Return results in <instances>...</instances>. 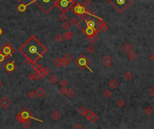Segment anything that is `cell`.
<instances>
[{
    "mask_svg": "<svg viewBox=\"0 0 154 129\" xmlns=\"http://www.w3.org/2000/svg\"><path fill=\"white\" fill-rule=\"evenodd\" d=\"M19 51L26 58L30 59L32 63L43 56L47 51V48L37 39L35 36H31L20 48Z\"/></svg>",
    "mask_w": 154,
    "mask_h": 129,
    "instance_id": "obj_1",
    "label": "cell"
},
{
    "mask_svg": "<svg viewBox=\"0 0 154 129\" xmlns=\"http://www.w3.org/2000/svg\"><path fill=\"white\" fill-rule=\"evenodd\" d=\"M134 0H108V3L119 13H122L126 8L133 3Z\"/></svg>",
    "mask_w": 154,
    "mask_h": 129,
    "instance_id": "obj_2",
    "label": "cell"
},
{
    "mask_svg": "<svg viewBox=\"0 0 154 129\" xmlns=\"http://www.w3.org/2000/svg\"><path fill=\"white\" fill-rule=\"evenodd\" d=\"M35 4L45 13H49L56 6L57 0H33Z\"/></svg>",
    "mask_w": 154,
    "mask_h": 129,
    "instance_id": "obj_3",
    "label": "cell"
},
{
    "mask_svg": "<svg viewBox=\"0 0 154 129\" xmlns=\"http://www.w3.org/2000/svg\"><path fill=\"white\" fill-rule=\"evenodd\" d=\"M71 10L75 15L80 18L81 21H84V19L87 15H89V11L86 10V6H85L84 4H80V3H77L76 4H74Z\"/></svg>",
    "mask_w": 154,
    "mask_h": 129,
    "instance_id": "obj_4",
    "label": "cell"
},
{
    "mask_svg": "<svg viewBox=\"0 0 154 129\" xmlns=\"http://www.w3.org/2000/svg\"><path fill=\"white\" fill-rule=\"evenodd\" d=\"M75 63H76V65H77V67H79L80 69H88L91 73H93V70L91 69L90 67H89V65H90V59L86 57L85 54H81V55H79L77 58L75 60Z\"/></svg>",
    "mask_w": 154,
    "mask_h": 129,
    "instance_id": "obj_5",
    "label": "cell"
},
{
    "mask_svg": "<svg viewBox=\"0 0 154 129\" xmlns=\"http://www.w3.org/2000/svg\"><path fill=\"white\" fill-rule=\"evenodd\" d=\"M74 4L75 3L72 0H57L56 7H58L63 13H66L69 9L72 8Z\"/></svg>",
    "mask_w": 154,
    "mask_h": 129,
    "instance_id": "obj_6",
    "label": "cell"
},
{
    "mask_svg": "<svg viewBox=\"0 0 154 129\" xmlns=\"http://www.w3.org/2000/svg\"><path fill=\"white\" fill-rule=\"evenodd\" d=\"M1 50L3 51V53L5 54L6 57H11L14 53V49L11 47V45L9 43H5Z\"/></svg>",
    "mask_w": 154,
    "mask_h": 129,
    "instance_id": "obj_7",
    "label": "cell"
},
{
    "mask_svg": "<svg viewBox=\"0 0 154 129\" xmlns=\"http://www.w3.org/2000/svg\"><path fill=\"white\" fill-rule=\"evenodd\" d=\"M4 68H5V70L7 73H13V72L15 70V68H16V65H15V63H14V60H10L8 62L5 64V66H4Z\"/></svg>",
    "mask_w": 154,
    "mask_h": 129,
    "instance_id": "obj_8",
    "label": "cell"
},
{
    "mask_svg": "<svg viewBox=\"0 0 154 129\" xmlns=\"http://www.w3.org/2000/svg\"><path fill=\"white\" fill-rule=\"evenodd\" d=\"M81 30L86 36L97 34V33L100 31L99 28H91V27H86V29H81Z\"/></svg>",
    "mask_w": 154,
    "mask_h": 129,
    "instance_id": "obj_9",
    "label": "cell"
},
{
    "mask_svg": "<svg viewBox=\"0 0 154 129\" xmlns=\"http://www.w3.org/2000/svg\"><path fill=\"white\" fill-rule=\"evenodd\" d=\"M10 105H11V101H10V100L7 97H4L3 99L0 100V106H1V108L3 109L8 108Z\"/></svg>",
    "mask_w": 154,
    "mask_h": 129,
    "instance_id": "obj_10",
    "label": "cell"
},
{
    "mask_svg": "<svg viewBox=\"0 0 154 129\" xmlns=\"http://www.w3.org/2000/svg\"><path fill=\"white\" fill-rule=\"evenodd\" d=\"M84 22H85V24L86 25V27H91V28H96L95 27V21L91 17V16H86L85 19H84Z\"/></svg>",
    "mask_w": 154,
    "mask_h": 129,
    "instance_id": "obj_11",
    "label": "cell"
},
{
    "mask_svg": "<svg viewBox=\"0 0 154 129\" xmlns=\"http://www.w3.org/2000/svg\"><path fill=\"white\" fill-rule=\"evenodd\" d=\"M78 112L84 117H86V118H88L89 116H90V114L92 113V111L89 110L88 108H86L85 106H80V107L78 108Z\"/></svg>",
    "mask_w": 154,
    "mask_h": 129,
    "instance_id": "obj_12",
    "label": "cell"
},
{
    "mask_svg": "<svg viewBox=\"0 0 154 129\" xmlns=\"http://www.w3.org/2000/svg\"><path fill=\"white\" fill-rule=\"evenodd\" d=\"M102 63H103L106 67H112L113 64V59L111 58L110 56H105V57L102 59Z\"/></svg>",
    "mask_w": 154,
    "mask_h": 129,
    "instance_id": "obj_13",
    "label": "cell"
},
{
    "mask_svg": "<svg viewBox=\"0 0 154 129\" xmlns=\"http://www.w3.org/2000/svg\"><path fill=\"white\" fill-rule=\"evenodd\" d=\"M20 114H21V116L23 117V119H27V118H30V117H31V118H34V117H32V113L29 112V110H28L26 108H23V109L20 112Z\"/></svg>",
    "mask_w": 154,
    "mask_h": 129,
    "instance_id": "obj_14",
    "label": "cell"
},
{
    "mask_svg": "<svg viewBox=\"0 0 154 129\" xmlns=\"http://www.w3.org/2000/svg\"><path fill=\"white\" fill-rule=\"evenodd\" d=\"M50 72H51V70H50V67H42L41 71V72H39V73L41 74V77H42V78H45L46 76H48L49 75H50Z\"/></svg>",
    "mask_w": 154,
    "mask_h": 129,
    "instance_id": "obj_15",
    "label": "cell"
},
{
    "mask_svg": "<svg viewBox=\"0 0 154 129\" xmlns=\"http://www.w3.org/2000/svg\"><path fill=\"white\" fill-rule=\"evenodd\" d=\"M36 94L39 98H43L46 95V91L42 87H39L36 91Z\"/></svg>",
    "mask_w": 154,
    "mask_h": 129,
    "instance_id": "obj_16",
    "label": "cell"
},
{
    "mask_svg": "<svg viewBox=\"0 0 154 129\" xmlns=\"http://www.w3.org/2000/svg\"><path fill=\"white\" fill-rule=\"evenodd\" d=\"M50 117H51V118L53 120H59V118H60V117H61V114L58 110H54V111L50 114Z\"/></svg>",
    "mask_w": 154,
    "mask_h": 129,
    "instance_id": "obj_17",
    "label": "cell"
},
{
    "mask_svg": "<svg viewBox=\"0 0 154 129\" xmlns=\"http://www.w3.org/2000/svg\"><path fill=\"white\" fill-rule=\"evenodd\" d=\"M118 85H119V83H118L115 79H112V80H110V82L108 83V86L111 88V89H115Z\"/></svg>",
    "mask_w": 154,
    "mask_h": 129,
    "instance_id": "obj_18",
    "label": "cell"
},
{
    "mask_svg": "<svg viewBox=\"0 0 154 129\" xmlns=\"http://www.w3.org/2000/svg\"><path fill=\"white\" fill-rule=\"evenodd\" d=\"M86 40H88V42H90L91 44H94V43H95V41H97V40H98V38H97V36H96V34H94V35L87 36V38H86Z\"/></svg>",
    "mask_w": 154,
    "mask_h": 129,
    "instance_id": "obj_19",
    "label": "cell"
},
{
    "mask_svg": "<svg viewBox=\"0 0 154 129\" xmlns=\"http://www.w3.org/2000/svg\"><path fill=\"white\" fill-rule=\"evenodd\" d=\"M31 67H32V69L34 70L35 72H41V69H42V67H41V65H39V64H37L36 62H33L31 65Z\"/></svg>",
    "mask_w": 154,
    "mask_h": 129,
    "instance_id": "obj_20",
    "label": "cell"
},
{
    "mask_svg": "<svg viewBox=\"0 0 154 129\" xmlns=\"http://www.w3.org/2000/svg\"><path fill=\"white\" fill-rule=\"evenodd\" d=\"M21 124H22V125H23L24 128H29L32 125V122H31V120L29 118H27V119H23L21 122Z\"/></svg>",
    "mask_w": 154,
    "mask_h": 129,
    "instance_id": "obj_21",
    "label": "cell"
},
{
    "mask_svg": "<svg viewBox=\"0 0 154 129\" xmlns=\"http://www.w3.org/2000/svg\"><path fill=\"white\" fill-rule=\"evenodd\" d=\"M68 22H70V24L71 25H78L79 24V22H81L82 21L79 19V20H77V18H75V17H70L69 18V20H68Z\"/></svg>",
    "mask_w": 154,
    "mask_h": 129,
    "instance_id": "obj_22",
    "label": "cell"
},
{
    "mask_svg": "<svg viewBox=\"0 0 154 129\" xmlns=\"http://www.w3.org/2000/svg\"><path fill=\"white\" fill-rule=\"evenodd\" d=\"M89 121H91V122H93V123H95L96 121L98 120V116L95 114V113H94V112H92L90 114V116H89V117L87 118Z\"/></svg>",
    "mask_w": 154,
    "mask_h": 129,
    "instance_id": "obj_23",
    "label": "cell"
},
{
    "mask_svg": "<svg viewBox=\"0 0 154 129\" xmlns=\"http://www.w3.org/2000/svg\"><path fill=\"white\" fill-rule=\"evenodd\" d=\"M28 79L31 81H38L40 80V77L37 75L36 73H32V74H30L28 75Z\"/></svg>",
    "mask_w": 154,
    "mask_h": 129,
    "instance_id": "obj_24",
    "label": "cell"
},
{
    "mask_svg": "<svg viewBox=\"0 0 154 129\" xmlns=\"http://www.w3.org/2000/svg\"><path fill=\"white\" fill-rule=\"evenodd\" d=\"M137 54L134 52V51H130L129 53H128V58H129V60H131V61H133V60H135L136 58H137Z\"/></svg>",
    "mask_w": 154,
    "mask_h": 129,
    "instance_id": "obj_25",
    "label": "cell"
},
{
    "mask_svg": "<svg viewBox=\"0 0 154 129\" xmlns=\"http://www.w3.org/2000/svg\"><path fill=\"white\" fill-rule=\"evenodd\" d=\"M122 50L125 52V53H129L130 51H131V46L129 43H125V44L122 46Z\"/></svg>",
    "mask_w": 154,
    "mask_h": 129,
    "instance_id": "obj_26",
    "label": "cell"
},
{
    "mask_svg": "<svg viewBox=\"0 0 154 129\" xmlns=\"http://www.w3.org/2000/svg\"><path fill=\"white\" fill-rule=\"evenodd\" d=\"M48 81H49V83H51V84H55V83L58 82V78H57V76L55 75H50V77H49Z\"/></svg>",
    "mask_w": 154,
    "mask_h": 129,
    "instance_id": "obj_27",
    "label": "cell"
},
{
    "mask_svg": "<svg viewBox=\"0 0 154 129\" xmlns=\"http://www.w3.org/2000/svg\"><path fill=\"white\" fill-rule=\"evenodd\" d=\"M75 94H76V92H75V91H74L73 89H71V88H68V89H67L66 95H67V97H68V98H72Z\"/></svg>",
    "mask_w": 154,
    "mask_h": 129,
    "instance_id": "obj_28",
    "label": "cell"
},
{
    "mask_svg": "<svg viewBox=\"0 0 154 129\" xmlns=\"http://www.w3.org/2000/svg\"><path fill=\"white\" fill-rule=\"evenodd\" d=\"M28 6V4H20L18 5V11L19 12H21V13H23V12H25V10H26V8H27Z\"/></svg>",
    "mask_w": 154,
    "mask_h": 129,
    "instance_id": "obj_29",
    "label": "cell"
},
{
    "mask_svg": "<svg viewBox=\"0 0 154 129\" xmlns=\"http://www.w3.org/2000/svg\"><path fill=\"white\" fill-rule=\"evenodd\" d=\"M144 113L148 116H150L152 113H153V108L150 107V106H147L144 108Z\"/></svg>",
    "mask_w": 154,
    "mask_h": 129,
    "instance_id": "obj_30",
    "label": "cell"
},
{
    "mask_svg": "<svg viewBox=\"0 0 154 129\" xmlns=\"http://www.w3.org/2000/svg\"><path fill=\"white\" fill-rule=\"evenodd\" d=\"M63 37H64V40H71L72 39V37H73V34H72V32L71 31H67L65 34L63 35Z\"/></svg>",
    "mask_w": 154,
    "mask_h": 129,
    "instance_id": "obj_31",
    "label": "cell"
},
{
    "mask_svg": "<svg viewBox=\"0 0 154 129\" xmlns=\"http://www.w3.org/2000/svg\"><path fill=\"white\" fill-rule=\"evenodd\" d=\"M53 66H54L55 67H61V58H55L54 61H53Z\"/></svg>",
    "mask_w": 154,
    "mask_h": 129,
    "instance_id": "obj_32",
    "label": "cell"
},
{
    "mask_svg": "<svg viewBox=\"0 0 154 129\" xmlns=\"http://www.w3.org/2000/svg\"><path fill=\"white\" fill-rule=\"evenodd\" d=\"M37 94H36V92H34L33 90H30V91H28V92H27V96L29 97V98H31V99H33L35 96H36Z\"/></svg>",
    "mask_w": 154,
    "mask_h": 129,
    "instance_id": "obj_33",
    "label": "cell"
},
{
    "mask_svg": "<svg viewBox=\"0 0 154 129\" xmlns=\"http://www.w3.org/2000/svg\"><path fill=\"white\" fill-rule=\"evenodd\" d=\"M125 101H124V100H122V99H119L117 100V106L120 108H122L125 106Z\"/></svg>",
    "mask_w": 154,
    "mask_h": 129,
    "instance_id": "obj_34",
    "label": "cell"
},
{
    "mask_svg": "<svg viewBox=\"0 0 154 129\" xmlns=\"http://www.w3.org/2000/svg\"><path fill=\"white\" fill-rule=\"evenodd\" d=\"M124 78L126 79V80H131L133 78V75L131 74V72H126L125 74H124Z\"/></svg>",
    "mask_w": 154,
    "mask_h": 129,
    "instance_id": "obj_35",
    "label": "cell"
},
{
    "mask_svg": "<svg viewBox=\"0 0 154 129\" xmlns=\"http://www.w3.org/2000/svg\"><path fill=\"white\" fill-rule=\"evenodd\" d=\"M99 30H100V31H102V32H106V31L109 30V26L106 24V23H104L103 26L100 27Z\"/></svg>",
    "mask_w": 154,
    "mask_h": 129,
    "instance_id": "obj_36",
    "label": "cell"
},
{
    "mask_svg": "<svg viewBox=\"0 0 154 129\" xmlns=\"http://www.w3.org/2000/svg\"><path fill=\"white\" fill-rule=\"evenodd\" d=\"M103 94H104V96L105 98H110L111 95H112V92H111L110 90H105L104 92H103Z\"/></svg>",
    "mask_w": 154,
    "mask_h": 129,
    "instance_id": "obj_37",
    "label": "cell"
},
{
    "mask_svg": "<svg viewBox=\"0 0 154 129\" xmlns=\"http://www.w3.org/2000/svg\"><path fill=\"white\" fill-rule=\"evenodd\" d=\"M6 58H7V57L5 56V54L3 53V51H2V50H0V63L4 62V61H5V59Z\"/></svg>",
    "mask_w": 154,
    "mask_h": 129,
    "instance_id": "obj_38",
    "label": "cell"
},
{
    "mask_svg": "<svg viewBox=\"0 0 154 129\" xmlns=\"http://www.w3.org/2000/svg\"><path fill=\"white\" fill-rule=\"evenodd\" d=\"M63 58L66 60V61H68V63H70L72 61V57L70 56V55H68V54H66V55H64Z\"/></svg>",
    "mask_w": 154,
    "mask_h": 129,
    "instance_id": "obj_39",
    "label": "cell"
},
{
    "mask_svg": "<svg viewBox=\"0 0 154 129\" xmlns=\"http://www.w3.org/2000/svg\"><path fill=\"white\" fill-rule=\"evenodd\" d=\"M70 22H63L62 23V28H63L64 30H68L69 29V27H70Z\"/></svg>",
    "mask_w": 154,
    "mask_h": 129,
    "instance_id": "obj_40",
    "label": "cell"
},
{
    "mask_svg": "<svg viewBox=\"0 0 154 129\" xmlns=\"http://www.w3.org/2000/svg\"><path fill=\"white\" fill-rule=\"evenodd\" d=\"M64 39V37L61 34H58V35L55 37V40L56 41H58V42H60V41H62V40Z\"/></svg>",
    "mask_w": 154,
    "mask_h": 129,
    "instance_id": "obj_41",
    "label": "cell"
},
{
    "mask_svg": "<svg viewBox=\"0 0 154 129\" xmlns=\"http://www.w3.org/2000/svg\"><path fill=\"white\" fill-rule=\"evenodd\" d=\"M68 84V83L67 80L62 79V80L60 81V86H61V87H67V85Z\"/></svg>",
    "mask_w": 154,
    "mask_h": 129,
    "instance_id": "obj_42",
    "label": "cell"
},
{
    "mask_svg": "<svg viewBox=\"0 0 154 129\" xmlns=\"http://www.w3.org/2000/svg\"><path fill=\"white\" fill-rule=\"evenodd\" d=\"M86 50H87V52H88V53L92 54V53H94V52H95V48H94L93 46H89V47H87Z\"/></svg>",
    "mask_w": 154,
    "mask_h": 129,
    "instance_id": "obj_43",
    "label": "cell"
},
{
    "mask_svg": "<svg viewBox=\"0 0 154 129\" xmlns=\"http://www.w3.org/2000/svg\"><path fill=\"white\" fill-rule=\"evenodd\" d=\"M91 4H92V1L91 0H84L83 1V4L85 6H86V7H88L89 5H91Z\"/></svg>",
    "mask_w": 154,
    "mask_h": 129,
    "instance_id": "obj_44",
    "label": "cell"
},
{
    "mask_svg": "<svg viewBox=\"0 0 154 129\" xmlns=\"http://www.w3.org/2000/svg\"><path fill=\"white\" fill-rule=\"evenodd\" d=\"M15 119L18 121V122H20V123H21V122H22V121L23 120V117L21 116V114H20V113H18V114H17V115L15 116Z\"/></svg>",
    "mask_w": 154,
    "mask_h": 129,
    "instance_id": "obj_45",
    "label": "cell"
},
{
    "mask_svg": "<svg viewBox=\"0 0 154 129\" xmlns=\"http://www.w3.org/2000/svg\"><path fill=\"white\" fill-rule=\"evenodd\" d=\"M66 92H67V89H66V87H61L60 89H59V93L62 94V95H66Z\"/></svg>",
    "mask_w": 154,
    "mask_h": 129,
    "instance_id": "obj_46",
    "label": "cell"
},
{
    "mask_svg": "<svg viewBox=\"0 0 154 129\" xmlns=\"http://www.w3.org/2000/svg\"><path fill=\"white\" fill-rule=\"evenodd\" d=\"M66 19H67V15H66L65 13H62V14L59 15V20H60V21L64 22V21H66Z\"/></svg>",
    "mask_w": 154,
    "mask_h": 129,
    "instance_id": "obj_47",
    "label": "cell"
},
{
    "mask_svg": "<svg viewBox=\"0 0 154 129\" xmlns=\"http://www.w3.org/2000/svg\"><path fill=\"white\" fill-rule=\"evenodd\" d=\"M68 61H66L63 58H61V67H67V66H68Z\"/></svg>",
    "mask_w": 154,
    "mask_h": 129,
    "instance_id": "obj_48",
    "label": "cell"
},
{
    "mask_svg": "<svg viewBox=\"0 0 154 129\" xmlns=\"http://www.w3.org/2000/svg\"><path fill=\"white\" fill-rule=\"evenodd\" d=\"M149 93L150 94L151 96H153L154 97V86H152V87L149 90Z\"/></svg>",
    "mask_w": 154,
    "mask_h": 129,
    "instance_id": "obj_49",
    "label": "cell"
},
{
    "mask_svg": "<svg viewBox=\"0 0 154 129\" xmlns=\"http://www.w3.org/2000/svg\"><path fill=\"white\" fill-rule=\"evenodd\" d=\"M74 128H76V129H77V128L81 129V128H83V125H80V124H77V125L74 126Z\"/></svg>",
    "mask_w": 154,
    "mask_h": 129,
    "instance_id": "obj_50",
    "label": "cell"
},
{
    "mask_svg": "<svg viewBox=\"0 0 154 129\" xmlns=\"http://www.w3.org/2000/svg\"><path fill=\"white\" fill-rule=\"evenodd\" d=\"M149 58H150V60H151V61H154V54H152V55L149 57Z\"/></svg>",
    "mask_w": 154,
    "mask_h": 129,
    "instance_id": "obj_51",
    "label": "cell"
},
{
    "mask_svg": "<svg viewBox=\"0 0 154 129\" xmlns=\"http://www.w3.org/2000/svg\"><path fill=\"white\" fill-rule=\"evenodd\" d=\"M2 34H3V31H2V29L0 28V36L2 35Z\"/></svg>",
    "mask_w": 154,
    "mask_h": 129,
    "instance_id": "obj_52",
    "label": "cell"
},
{
    "mask_svg": "<svg viewBox=\"0 0 154 129\" xmlns=\"http://www.w3.org/2000/svg\"><path fill=\"white\" fill-rule=\"evenodd\" d=\"M2 85H3V83H2V81L0 80V88L2 87Z\"/></svg>",
    "mask_w": 154,
    "mask_h": 129,
    "instance_id": "obj_53",
    "label": "cell"
},
{
    "mask_svg": "<svg viewBox=\"0 0 154 129\" xmlns=\"http://www.w3.org/2000/svg\"><path fill=\"white\" fill-rule=\"evenodd\" d=\"M16 1H17V2H19V3H22L23 0H16Z\"/></svg>",
    "mask_w": 154,
    "mask_h": 129,
    "instance_id": "obj_54",
    "label": "cell"
},
{
    "mask_svg": "<svg viewBox=\"0 0 154 129\" xmlns=\"http://www.w3.org/2000/svg\"><path fill=\"white\" fill-rule=\"evenodd\" d=\"M72 1H73V2H74V3H75V4H76V3H77V0H72Z\"/></svg>",
    "mask_w": 154,
    "mask_h": 129,
    "instance_id": "obj_55",
    "label": "cell"
},
{
    "mask_svg": "<svg viewBox=\"0 0 154 129\" xmlns=\"http://www.w3.org/2000/svg\"><path fill=\"white\" fill-rule=\"evenodd\" d=\"M153 41H154V37H153Z\"/></svg>",
    "mask_w": 154,
    "mask_h": 129,
    "instance_id": "obj_56",
    "label": "cell"
}]
</instances>
